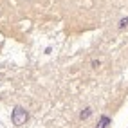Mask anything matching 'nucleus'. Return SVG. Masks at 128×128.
<instances>
[{"mask_svg": "<svg viewBox=\"0 0 128 128\" xmlns=\"http://www.w3.org/2000/svg\"><path fill=\"white\" fill-rule=\"evenodd\" d=\"M90 116V108H87L85 112H81V119H85V117H88Z\"/></svg>", "mask_w": 128, "mask_h": 128, "instance_id": "3", "label": "nucleus"}, {"mask_svg": "<svg viewBox=\"0 0 128 128\" xmlns=\"http://www.w3.org/2000/svg\"><path fill=\"white\" fill-rule=\"evenodd\" d=\"M25 119H27V112H25L22 106H16V108H14V112H13V123L20 126V124L25 123Z\"/></svg>", "mask_w": 128, "mask_h": 128, "instance_id": "1", "label": "nucleus"}, {"mask_svg": "<svg viewBox=\"0 0 128 128\" xmlns=\"http://www.w3.org/2000/svg\"><path fill=\"white\" fill-rule=\"evenodd\" d=\"M108 123H110V119H108V117H101L96 128H106V124H108Z\"/></svg>", "mask_w": 128, "mask_h": 128, "instance_id": "2", "label": "nucleus"}, {"mask_svg": "<svg viewBox=\"0 0 128 128\" xmlns=\"http://www.w3.org/2000/svg\"><path fill=\"white\" fill-rule=\"evenodd\" d=\"M128 24V18H124V20H121V27H124V25Z\"/></svg>", "mask_w": 128, "mask_h": 128, "instance_id": "4", "label": "nucleus"}]
</instances>
